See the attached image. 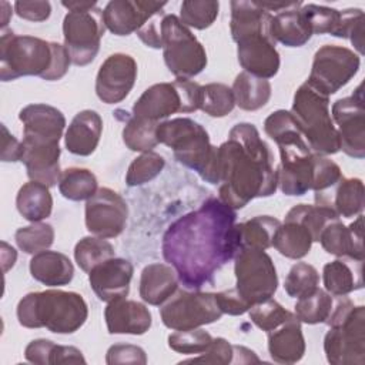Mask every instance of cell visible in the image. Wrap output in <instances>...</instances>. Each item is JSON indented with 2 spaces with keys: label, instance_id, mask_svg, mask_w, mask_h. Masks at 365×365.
Masks as SVG:
<instances>
[{
  "label": "cell",
  "instance_id": "91938a15",
  "mask_svg": "<svg viewBox=\"0 0 365 365\" xmlns=\"http://www.w3.org/2000/svg\"><path fill=\"white\" fill-rule=\"evenodd\" d=\"M0 10H1V30H4L6 26L9 24V20H10V16L13 14V11L7 1H0Z\"/></svg>",
  "mask_w": 365,
  "mask_h": 365
},
{
  "label": "cell",
  "instance_id": "7a4b0ae2",
  "mask_svg": "<svg viewBox=\"0 0 365 365\" xmlns=\"http://www.w3.org/2000/svg\"><path fill=\"white\" fill-rule=\"evenodd\" d=\"M218 178L220 200L232 210L275 194L278 177L274 155L254 124H235L228 140L218 147Z\"/></svg>",
  "mask_w": 365,
  "mask_h": 365
},
{
  "label": "cell",
  "instance_id": "9c48e42d",
  "mask_svg": "<svg viewBox=\"0 0 365 365\" xmlns=\"http://www.w3.org/2000/svg\"><path fill=\"white\" fill-rule=\"evenodd\" d=\"M201 86L190 78L157 83L148 87L134 103L133 115L158 123L175 113L200 110Z\"/></svg>",
  "mask_w": 365,
  "mask_h": 365
},
{
  "label": "cell",
  "instance_id": "6da1fadb",
  "mask_svg": "<svg viewBox=\"0 0 365 365\" xmlns=\"http://www.w3.org/2000/svg\"><path fill=\"white\" fill-rule=\"evenodd\" d=\"M235 210L220 198L171 222L163 235L164 259L177 271L185 289H200L240 251Z\"/></svg>",
  "mask_w": 365,
  "mask_h": 365
},
{
  "label": "cell",
  "instance_id": "c3c4849f",
  "mask_svg": "<svg viewBox=\"0 0 365 365\" xmlns=\"http://www.w3.org/2000/svg\"><path fill=\"white\" fill-rule=\"evenodd\" d=\"M165 160L155 151H147L131 161L125 174V182L130 187L143 185L155 178L164 168Z\"/></svg>",
  "mask_w": 365,
  "mask_h": 365
},
{
  "label": "cell",
  "instance_id": "8fae6325",
  "mask_svg": "<svg viewBox=\"0 0 365 365\" xmlns=\"http://www.w3.org/2000/svg\"><path fill=\"white\" fill-rule=\"evenodd\" d=\"M161 34L164 63L177 78H192L207 67L204 46L177 16H164Z\"/></svg>",
  "mask_w": 365,
  "mask_h": 365
},
{
  "label": "cell",
  "instance_id": "f6af8a7d",
  "mask_svg": "<svg viewBox=\"0 0 365 365\" xmlns=\"http://www.w3.org/2000/svg\"><path fill=\"white\" fill-rule=\"evenodd\" d=\"M220 3L214 0H185L180 7V21L195 30L208 29L218 17Z\"/></svg>",
  "mask_w": 365,
  "mask_h": 365
},
{
  "label": "cell",
  "instance_id": "11a10c76",
  "mask_svg": "<svg viewBox=\"0 0 365 365\" xmlns=\"http://www.w3.org/2000/svg\"><path fill=\"white\" fill-rule=\"evenodd\" d=\"M217 302L222 311V314L228 315H242L248 312L251 305L238 294L235 288H230L221 292H215Z\"/></svg>",
  "mask_w": 365,
  "mask_h": 365
},
{
  "label": "cell",
  "instance_id": "681fc988",
  "mask_svg": "<svg viewBox=\"0 0 365 365\" xmlns=\"http://www.w3.org/2000/svg\"><path fill=\"white\" fill-rule=\"evenodd\" d=\"M250 319L262 331L269 332L279 325H282L285 321L294 317L292 312L285 309L278 301L274 298H268L262 302H258L252 305L248 309Z\"/></svg>",
  "mask_w": 365,
  "mask_h": 365
},
{
  "label": "cell",
  "instance_id": "277c9868",
  "mask_svg": "<svg viewBox=\"0 0 365 365\" xmlns=\"http://www.w3.org/2000/svg\"><path fill=\"white\" fill-rule=\"evenodd\" d=\"M265 134L279 148L278 187L285 195L298 197L311 190L314 153L304 140L291 111L277 110L264 121Z\"/></svg>",
  "mask_w": 365,
  "mask_h": 365
},
{
  "label": "cell",
  "instance_id": "74e56055",
  "mask_svg": "<svg viewBox=\"0 0 365 365\" xmlns=\"http://www.w3.org/2000/svg\"><path fill=\"white\" fill-rule=\"evenodd\" d=\"M281 221L271 215H257L241 224H237L240 250H268L272 247V237Z\"/></svg>",
  "mask_w": 365,
  "mask_h": 365
},
{
  "label": "cell",
  "instance_id": "f1b7e54d",
  "mask_svg": "<svg viewBox=\"0 0 365 365\" xmlns=\"http://www.w3.org/2000/svg\"><path fill=\"white\" fill-rule=\"evenodd\" d=\"M364 182L361 178L342 177L335 187L322 194H315V202L332 208L339 217L351 218L362 214Z\"/></svg>",
  "mask_w": 365,
  "mask_h": 365
},
{
  "label": "cell",
  "instance_id": "7402d4cb",
  "mask_svg": "<svg viewBox=\"0 0 365 365\" xmlns=\"http://www.w3.org/2000/svg\"><path fill=\"white\" fill-rule=\"evenodd\" d=\"M134 267L124 258H108L88 272V282L100 301L111 302L124 298L130 292Z\"/></svg>",
  "mask_w": 365,
  "mask_h": 365
},
{
  "label": "cell",
  "instance_id": "52a82bcc",
  "mask_svg": "<svg viewBox=\"0 0 365 365\" xmlns=\"http://www.w3.org/2000/svg\"><path fill=\"white\" fill-rule=\"evenodd\" d=\"M324 352L332 365L365 364V307L355 305L346 295L338 297L325 321Z\"/></svg>",
  "mask_w": 365,
  "mask_h": 365
},
{
  "label": "cell",
  "instance_id": "db71d44e",
  "mask_svg": "<svg viewBox=\"0 0 365 365\" xmlns=\"http://www.w3.org/2000/svg\"><path fill=\"white\" fill-rule=\"evenodd\" d=\"M16 14L29 21H44L51 14V4L48 1H16L14 3Z\"/></svg>",
  "mask_w": 365,
  "mask_h": 365
},
{
  "label": "cell",
  "instance_id": "f907efd6",
  "mask_svg": "<svg viewBox=\"0 0 365 365\" xmlns=\"http://www.w3.org/2000/svg\"><path fill=\"white\" fill-rule=\"evenodd\" d=\"M211 342V334L202 328L175 331L168 335V346L173 351L184 355L202 354Z\"/></svg>",
  "mask_w": 365,
  "mask_h": 365
},
{
  "label": "cell",
  "instance_id": "ba28073f",
  "mask_svg": "<svg viewBox=\"0 0 365 365\" xmlns=\"http://www.w3.org/2000/svg\"><path fill=\"white\" fill-rule=\"evenodd\" d=\"M291 114L312 153L331 155L339 151V135L329 111V97L302 83L292 100Z\"/></svg>",
  "mask_w": 365,
  "mask_h": 365
},
{
  "label": "cell",
  "instance_id": "7dc6e473",
  "mask_svg": "<svg viewBox=\"0 0 365 365\" xmlns=\"http://www.w3.org/2000/svg\"><path fill=\"white\" fill-rule=\"evenodd\" d=\"M319 284L317 268L308 262H297L291 267L284 281V289L291 298H302L312 294Z\"/></svg>",
  "mask_w": 365,
  "mask_h": 365
},
{
  "label": "cell",
  "instance_id": "7c38bea8",
  "mask_svg": "<svg viewBox=\"0 0 365 365\" xmlns=\"http://www.w3.org/2000/svg\"><path fill=\"white\" fill-rule=\"evenodd\" d=\"M222 315L215 292L200 289H177L160 308L163 324L174 331L201 328L221 319Z\"/></svg>",
  "mask_w": 365,
  "mask_h": 365
},
{
  "label": "cell",
  "instance_id": "484cf974",
  "mask_svg": "<svg viewBox=\"0 0 365 365\" xmlns=\"http://www.w3.org/2000/svg\"><path fill=\"white\" fill-rule=\"evenodd\" d=\"M103 133V120L94 110L78 111L64 135V145L68 153L80 157L93 154L100 143Z\"/></svg>",
  "mask_w": 365,
  "mask_h": 365
},
{
  "label": "cell",
  "instance_id": "44dd1931",
  "mask_svg": "<svg viewBox=\"0 0 365 365\" xmlns=\"http://www.w3.org/2000/svg\"><path fill=\"white\" fill-rule=\"evenodd\" d=\"M167 3L151 0H113L103 10L106 29L115 36L137 33L154 14L160 13Z\"/></svg>",
  "mask_w": 365,
  "mask_h": 365
},
{
  "label": "cell",
  "instance_id": "9f6ffc18",
  "mask_svg": "<svg viewBox=\"0 0 365 365\" xmlns=\"http://www.w3.org/2000/svg\"><path fill=\"white\" fill-rule=\"evenodd\" d=\"M1 161H21L23 157V144L14 135L9 133L4 124H1Z\"/></svg>",
  "mask_w": 365,
  "mask_h": 365
},
{
  "label": "cell",
  "instance_id": "ffe728a7",
  "mask_svg": "<svg viewBox=\"0 0 365 365\" xmlns=\"http://www.w3.org/2000/svg\"><path fill=\"white\" fill-rule=\"evenodd\" d=\"M19 120L23 123L21 141L60 144L66 127V117L58 108L44 103L29 104L20 110Z\"/></svg>",
  "mask_w": 365,
  "mask_h": 365
},
{
  "label": "cell",
  "instance_id": "680465c9",
  "mask_svg": "<svg viewBox=\"0 0 365 365\" xmlns=\"http://www.w3.org/2000/svg\"><path fill=\"white\" fill-rule=\"evenodd\" d=\"M61 4L67 10H77V9H87V7L96 6L97 1H78V0H74V1H61Z\"/></svg>",
  "mask_w": 365,
  "mask_h": 365
},
{
  "label": "cell",
  "instance_id": "d6a6232c",
  "mask_svg": "<svg viewBox=\"0 0 365 365\" xmlns=\"http://www.w3.org/2000/svg\"><path fill=\"white\" fill-rule=\"evenodd\" d=\"M16 207L20 215L30 222H40L46 220L53 211L50 187L30 180L20 187L16 197Z\"/></svg>",
  "mask_w": 365,
  "mask_h": 365
},
{
  "label": "cell",
  "instance_id": "f35d334b",
  "mask_svg": "<svg viewBox=\"0 0 365 365\" xmlns=\"http://www.w3.org/2000/svg\"><path fill=\"white\" fill-rule=\"evenodd\" d=\"M97 190L98 182L93 171L80 167H70L61 171L58 191L64 198L70 201H87Z\"/></svg>",
  "mask_w": 365,
  "mask_h": 365
},
{
  "label": "cell",
  "instance_id": "836d02e7",
  "mask_svg": "<svg viewBox=\"0 0 365 365\" xmlns=\"http://www.w3.org/2000/svg\"><path fill=\"white\" fill-rule=\"evenodd\" d=\"M314 238L309 230L295 220H284L272 237V247L289 259H301L311 251Z\"/></svg>",
  "mask_w": 365,
  "mask_h": 365
},
{
  "label": "cell",
  "instance_id": "8d00e7d4",
  "mask_svg": "<svg viewBox=\"0 0 365 365\" xmlns=\"http://www.w3.org/2000/svg\"><path fill=\"white\" fill-rule=\"evenodd\" d=\"M182 362L228 365V364L259 362V358L255 355L254 351L241 345H232L225 338L217 336V338H212V342L202 354H198V356H194V358L184 359Z\"/></svg>",
  "mask_w": 365,
  "mask_h": 365
},
{
  "label": "cell",
  "instance_id": "cb8c5ba5",
  "mask_svg": "<svg viewBox=\"0 0 365 365\" xmlns=\"http://www.w3.org/2000/svg\"><path fill=\"white\" fill-rule=\"evenodd\" d=\"M104 319L108 334L143 335L153 324L150 309L138 301L118 298L107 304Z\"/></svg>",
  "mask_w": 365,
  "mask_h": 365
},
{
  "label": "cell",
  "instance_id": "8992f818",
  "mask_svg": "<svg viewBox=\"0 0 365 365\" xmlns=\"http://www.w3.org/2000/svg\"><path fill=\"white\" fill-rule=\"evenodd\" d=\"M158 143L173 150L175 160L194 170L204 181L220 184L218 147L212 145L207 130L188 117L165 120L157 125Z\"/></svg>",
  "mask_w": 365,
  "mask_h": 365
},
{
  "label": "cell",
  "instance_id": "3957f363",
  "mask_svg": "<svg viewBox=\"0 0 365 365\" xmlns=\"http://www.w3.org/2000/svg\"><path fill=\"white\" fill-rule=\"evenodd\" d=\"M70 64L71 58L64 44L34 36H19L6 29L1 30V81H11L26 76H37L47 81H56L67 74Z\"/></svg>",
  "mask_w": 365,
  "mask_h": 365
},
{
  "label": "cell",
  "instance_id": "4dcf8cb0",
  "mask_svg": "<svg viewBox=\"0 0 365 365\" xmlns=\"http://www.w3.org/2000/svg\"><path fill=\"white\" fill-rule=\"evenodd\" d=\"M322 282L325 291L334 297L348 295L364 287L362 261L351 258H336L322 268Z\"/></svg>",
  "mask_w": 365,
  "mask_h": 365
},
{
  "label": "cell",
  "instance_id": "1f68e13d",
  "mask_svg": "<svg viewBox=\"0 0 365 365\" xmlns=\"http://www.w3.org/2000/svg\"><path fill=\"white\" fill-rule=\"evenodd\" d=\"M302 4V1H298L295 6L272 16L271 34L275 41L287 47H301L309 41L312 31L299 10Z\"/></svg>",
  "mask_w": 365,
  "mask_h": 365
},
{
  "label": "cell",
  "instance_id": "e0dca14e",
  "mask_svg": "<svg viewBox=\"0 0 365 365\" xmlns=\"http://www.w3.org/2000/svg\"><path fill=\"white\" fill-rule=\"evenodd\" d=\"M332 121L336 123L339 150L352 158L365 157V108L362 84L352 96L338 98L331 108Z\"/></svg>",
  "mask_w": 365,
  "mask_h": 365
},
{
  "label": "cell",
  "instance_id": "d6986e66",
  "mask_svg": "<svg viewBox=\"0 0 365 365\" xmlns=\"http://www.w3.org/2000/svg\"><path fill=\"white\" fill-rule=\"evenodd\" d=\"M137 63L125 53L108 56L98 68L96 77V94L106 104L121 103L134 87Z\"/></svg>",
  "mask_w": 365,
  "mask_h": 365
},
{
  "label": "cell",
  "instance_id": "bcb514c9",
  "mask_svg": "<svg viewBox=\"0 0 365 365\" xmlns=\"http://www.w3.org/2000/svg\"><path fill=\"white\" fill-rule=\"evenodd\" d=\"M14 240L17 247L26 254H37L48 250L54 242V228L47 222H31L16 231Z\"/></svg>",
  "mask_w": 365,
  "mask_h": 365
},
{
  "label": "cell",
  "instance_id": "30bf717a",
  "mask_svg": "<svg viewBox=\"0 0 365 365\" xmlns=\"http://www.w3.org/2000/svg\"><path fill=\"white\" fill-rule=\"evenodd\" d=\"M272 16L248 23L231 31L232 40L237 43V57L244 71L259 77L271 78L279 70V53L277 41L271 34Z\"/></svg>",
  "mask_w": 365,
  "mask_h": 365
},
{
  "label": "cell",
  "instance_id": "ab89813d",
  "mask_svg": "<svg viewBox=\"0 0 365 365\" xmlns=\"http://www.w3.org/2000/svg\"><path fill=\"white\" fill-rule=\"evenodd\" d=\"M158 123L130 115L123 128V141L131 151L147 153L151 151L158 143L157 138Z\"/></svg>",
  "mask_w": 365,
  "mask_h": 365
},
{
  "label": "cell",
  "instance_id": "603a6c76",
  "mask_svg": "<svg viewBox=\"0 0 365 365\" xmlns=\"http://www.w3.org/2000/svg\"><path fill=\"white\" fill-rule=\"evenodd\" d=\"M362 214L349 225L342 224L339 218L331 220L321 231L318 242L322 248L338 258H351L364 261L362 245Z\"/></svg>",
  "mask_w": 365,
  "mask_h": 365
},
{
  "label": "cell",
  "instance_id": "ac0fdd59",
  "mask_svg": "<svg viewBox=\"0 0 365 365\" xmlns=\"http://www.w3.org/2000/svg\"><path fill=\"white\" fill-rule=\"evenodd\" d=\"M84 217L88 232L106 240L115 238L125 228L128 205L117 191L101 187L87 200Z\"/></svg>",
  "mask_w": 365,
  "mask_h": 365
},
{
  "label": "cell",
  "instance_id": "b9f144b4",
  "mask_svg": "<svg viewBox=\"0 0 365 365\" xmlns=\"http://www.w3.org/2000/svg\"><path fill=\"white\" fill-rule=\"evenodd\" d=\"M113 257H115L114 247L106 238L96 235L81 238L74 247V259L84 272H90L96 265Z\"/></svg>",
  "mask_w": 365,
  "mask_h": 365
},
{
  "label": "cell",
  "instance_id": "f546056e",
  "mask_svg": "<svg viewBox=\"0 0 365 365\" xmlns=\"http://www.w3.org/2000/svg\"><path fill=\"white\" fill-rule=\"evenodd\" d=\"M31 277L47 287H63L71 282L74 277V265L70 258L58 251L44 250L31 257Z\"/></svg>",
  "mask_w": 365,
  "mask_h": 365
},
{
  "label": "cell",
  "instance_id": "7bdbcfd3",
  "mask_svg": "<svg viewBox=\"0 0 365 365\" xmlns=\"http://www.w3.org/2000/svg\"><path fill=\"white\" fill-rule=\"evenodd\" d=\"M235 107L231 87L224 83H208L201 86L200 110L210 117H225Z\"/></svg>",
  "mask_w": 365,
  "mask_h": 365
},
{
  "label": "cell",
  "instance_id": "5bb4252c",
  "mask_svg": "<svg viewBox=\"0 0 365 365\" xmlns=\"http://www.w3.org/2000/svg\"><path fill=\"white\" fill-rule=\"evenodd\" d=\"M106 24L103 10L96 6L68 10L63 20L64 47L76 66L90 64L98 54Z\"/></svg>",
  "mask_w": 365,
  "mask_h": 365
},
{
  "label": "cell",
  "instance_id": "d590c367",
  "mask_svg": "<svg viewBox=\"0 0 365 365\" xmlns=\"http://www.w3.org/2000/svg\"><path fill=\"white\" fill-rule=\"evenodd\" d=\"M231 90L235 98V106L245 111H257L262 108L269 101L272 93L268 80L255 77L247 71L237 74Z\"/></svg>",
  "mask_w": 365,
  "mask_h": 365
},
{
  "label": "cell",
  "instance_id": "9a60e30c",
  "mask_svg": "<svg viewBox=\"0 0 365 365\" xmlns=\"http://www.w3.org/2000/svg\"><path fill=\"white\" fill-rule=\"evenodd\" d=\"M359 66L361 57L354 50L344 46L325 44L314 54L307 83L329 97L355 77Z\"/></svg>",
  "mask_w": 365,
  "mask_h": 365
},
{
  "label": "cell",
  "instance_id": "ee69618b",
  "mask_svg": "<svg viewBox=\"0 0 365 365\" xmlns=\"http://www.w3.org/2000/svg\"><path fill=\"white\" fill-rule=\"evenodd\" d=\"M285 218L295 220V221L301 222L302 225H305L309 230V232L314 238V242H315V241H318L322 228L331 220L339 218V215L332 208L325 207V205L297 204L287 212Z\"/></svg>",
  "mask_w": 365,
  "mask_h": 365
},
{
  "label": "cell",
  "instance_id": "83f0119b",
  "mask_svg": "<svg viewBox=\"0 0 365 365\" xmlns=\"http://www.w3.org/2000/svg\"><path fill=\"white\" fill-rule=\"evenodd\" d=\"M268 334V352L278 364L299 362L305 354V338L301 321L295 317L285 321Z\"/></svg>",
  "mask_w": 365,
  "mask_h": 365
},
{
  "label": "cell",
  "instance_id": "4316f807",
  "mask_svg": "<svg viewBox=\"0 0 365 365\" xmlns=\"http://www.w3.org/2000/svg\"><path fill=\"white\" fill-rule=\"evenodd\" d=\"M178 284L177 271L170 264H148L140 275V297L148 305L161 307L175 294Z\"/></svg>",
  "mask_w": 365,
  "mask_h": 365
},
{
  "label": "cell",
  "instance_id": "f5cc1de1",
  "mask_svg": "<svg viewBox=\"0 0 365 365\" xmlns=\"http://www.w3.org/2000/svg\"><path fill=\"white\" fill-rule=\"evenodd\" d=\"M106 362L114 364H147L145 351L141 346L131 344H114L107 349Z\"/></svg>",
  "mask_w": 365,
  "mask_h": 365
},
{
  "label": "cell",
  "instance_id": "60d3db41",
  "mask_svg": "<svg viewBox=\"0 0 365 365\" xmlns=\"http://www.w3.org/2000/svg\"><path fill=\"white\" fill-rule=\"evenodd\" d=\"M332 307L334 299L331 294H328L325 289L317 288L312 294L298 298L294 307V314L301 322L315 325L322 324L328 319Z\"/></svg>",
  "mask_w": 365,
  "mask_h": 365
},
{
  "label": "cell",
  "instance_id": "2e32d148",
  "mask_svg": "<svg viewBox=\"0 0 365 365\" xmlns=\"http://www.w3.org/2000/svg\"><path fill=\"white\" fill-rule=\"evenodd\" d=\"M312 34H331L349 38L359 56L364 54V11L361 9L336 10L314 3L299 7Z\"/></svg>",
  "mask_w": 365,
  "mask_h": 365
},
{
  "label": "cell",
  "instance_id": "4fadbf2b",
  "mask_svg": "<svg viewBox=\"0 0 365 365\" xmlns=\"http://www.w3.org/2000/svg\"><path fill=\"white\" fill-rule=\"evenodd\" d=\"M235 289L252 307L272 298L278 275L272 258L262 250L241 248L234 257Z\"/></svg>",
  "mask_w": 365,
  "mask_h": 365
},
{
  "label": "cell",
  "instance_id": "5b68a950",
  "mask_svg": "<svg viewBox=\"0 0 365 365\" xmlns=\"http://www.w3.org/2000/svg\"><path fill=\"white\" fill-rule=\"evenodd\" d=\"M17 319L24 328H47L54 334H73L87 321L86 299L73 291L46 289L26 294L17 304Z\"/></svg>",
  "mask_w": 365,
  "mask_h": 365
},
{
  "label": "cell",
  "instance_id": "816d5d0a",
  "mask_svg": "<svg viewBox=\"0 0 365 365\" xmlns=\"http://www.w3.org/2000/svg\"><path fill=\"white\" fill-rule=\"evenodd\" d=\"M342 171L336 163L329 160L327 155L315 154L312 157V182L311 190L315 194L329 191L342 178Z\"/></svg>",
  "mask_w": 365,
  "mask_h": 365
},
{
  "label": "cell",
  "instance_id": "e575fe53",
  "mask_svg": "<svg viewBox=\"0 0 365 365\" xmlns=\"http://www.w3.org/2000/svg\"><path fill=\"white\" fill-rule=\"evenodd\" d=\"M24 358L37 365L86 364V358L78 348L71 345H58L46 338L33 339L29 342L24 349Z\"/></svg>",
  "mask_w": 365,
  "mask_h": 365
},
{
  "label": "cell",
  "instance_id": "d4e9b609",
  "mask_svg": "<svg viewBox=\"0 0 365 365\" xmlns=\"http://www.w3.org/2000/svg\"><path fill=\"white\" fill-rule=\"evenodd\" d=\"M23 144L21 163L26 165L27 175L33 181L46 184L47 187H54L58 184L61 170H60V144Z\"/></svg>",
  "mask_w": 365,
  "mask_h": 365
},
{
  "label": "cell",
  "instance_id": "6f0895ef",
  "mask_svg": "<svg viewBox=\"0 0 365 365\" xmlns=\"http://www.w3.org/2000/svg\"><path fill=\"white\" fill-rule=\"evenodd\" d=\"M3 251H1V258H3V271L6 272L10 267L14 265L16 258H17V252L13 247H10L7 242H1Z\"/></svg>",
  "mask_w": 365,
  "mask_h": 365
}]
</instances>
